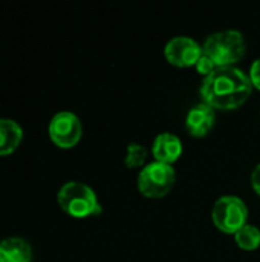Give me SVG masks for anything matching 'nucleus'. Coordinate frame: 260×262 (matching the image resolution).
I'll list each match as a JSON object with an SVG mask.
<instances>
[{
	"mask_svg": "<svg viewBox=\"0 0 260 262\" xmlns=\"http://www.w3.org/2000/svg\"><path fill=\"white\" fill-rule=\"evenodd\" d=\"M253 92L250 77L236 66L218 68L204 78L201 97L205 104L219 111H234L247 103Z\"/></svg>",
	"mask_w": 260,
	"mask_h": 262,
	"instance_id": "1",
	"label": "nucleus"
},
{
	"mask_svg": "<svg viewBox=\"0 0 260 262\" xmlns=\"http://www.w3.org/2000/svg\"><path fill=\"white\" fill-rule=\"evenodd\" d=\"M202 49L218 68H230L236 66V63L244 58L247 46L244 35L239 31L227 29L208 35Z\"/></svg>",
	"mask_w": 260,
	"mask_h": 262,
	"instance_id": "2",
	"label": "nucleus"
},
{
	"mask_svg": "<svg viewBox=\"0 0 260 262\" xmlns=\"http://www.w3.org/2000/svg\"><path fill=\"white\" fill-rule=\"evenodd\" d=\"M60 209L72 218H89L101 213V206L95 192L83 183L69 181L57 195Z\"/></svg>",
	"mask_w": 260,
	"mask_h": 262,
	"instance_id": "3",
	"label": "nucleus"
},
{
	"mask_svg": "<svg viewBox=\"0 0 260 262\" xmlns=\"http://www.w3.org/2000/svg\"><path fill=\"white\" fill-rule=\"evenodd\" d=\"M176 183V172L173 166L152 161L143 167L138 175V190L143 196L150 200L164 198Z\"/></svg>",
	"mask_w": 260,
	"mask_h": 262,
	"instance_id": "4",
	"label": "nucleus"
},
{
	"mask_svg": "<svg viewBox=\"0 0 260 262\" xmlns=\"http://www.w3.org/2000/svg\"><path fill=\"white\" fill-rule=\"evenodd\" d=\"M211 220L222 233L236 235L244 226H247L248 207L239 196L227 195L215 203Z\"/></svg>",
	"mask_w": 260,
	"mask_h": 262,
	"instance_id": "5",
	"label": "nucleus"
},
{
	"mask_svg": "<svg viewBox=\"0 0 260 262\" xmlns=\"http://www.w3.org/2000/svg\"><path fill=\"white\" fill-rule=\"evenodd\" d=\"M81 135H83V126L75 114L69 111H63L52 117L49 123V137L57 147L72 149L78 144Z\"/></svg>",
	"mask_w": 260,
	"mask_h": 262,
	"instance_id": "6",
	"label": "nucleus"
},
{
	"mask_svg": "<svg viewBox=\"0 0 260 262\" xmlns=\"http://www.w3.org/2000/svg\"><path fill=\"white\" fill-rule=\"evenodd\" d=\"M202 54V46L192 37L185 35L173 37L164 48L166 60L176 68H195Z\"/></svg>",
	"mask_w": 260,
	"mask_h": 262,
	"instance_id": "7",
	"label": "nucleus"
},
{
	"mask_svg": "<svg viewBox=\"0 0 260 262\" xmlns=\"http://www.w3.org/2000/svg\"><path fill=\"white\" fill-rule=\"evenodd\" d=\"M215 109L205 103L193 106L185 117V129L195 138L205 137L215 124Z\"/></svg>",
	"mask_w": 260,
	"mask_h": 262,
	"instance_id": "8",
	"label": "nucleus"
},
{
	"mask_svg": "<svg viewBox=\"0 0 260 262\" xmlns=\"http://www.w3.org/2000/svg\"><path fill=\"white\" fill-rule=\"evenodd\" d=\"M152 155L155 161L173 166V163H176L182 155V143L175 134L162 132L153 140Z\"/></svg>",
	"mask_w": 260,
	"mask_h": 262,
	"instance_id": "9",
	"label": "nucleus"
},
{
	"mask_svg": "<svg viewBox=\"0 0 260 262\" xmlns=\"http://www.w3.org/2000/svg\"><path fill=\"white\" fill-rule=\"evenodd\" d=\"M32 249L23 238H6L0 243V262H31Z\"/></svg>",
	"mask_w": 260,
	"mask_h": 262,
	"instance_id": "10",
	"label": "nucleus"
},
{
	"mask_svg": "<svg viewBox=\"0 0 260 262\" xmlns=\"http://www.w3.org/2000/svg\"><path fill=\"white\" fill-rule=\"evenodd\" d=\"M23 140V129L9 118H0V157L11 155Z\"/></svg>",
	"mask_w": 260,
	"mask_h": 262,
	"instance_id": "11",
	"label": "nucleus"
},
{
	"mask_svg": "<svg viewBox=\"0 0 260 262\" xmlns=\"http://www.w3.org/2000/svg\"><path fill=\"white\" fill-rule=\"evenodd\" d=\"M234 241L238 247L245 252L257 250L260 247V230L256 226L247 224L234 235Z\"/></svg>",
	"mask_w": 260,
	"mask_h": 262,
	"instance_id": "12",
	"label": "nucleus"
},
{
	"mask_svg": "<svg viewBox=\"0 0 260 262\" xmlns=\"http://www.w3.org/2000/svg\"><path fill=\"white\" fill-rule=\"evenodd\" d=\"M147 157H149V150L143 144L132 143V144H129V147L126 150L124 164L129 169H138L141 166H147L146 164Z\"/></svg>",
	"mask_w": 260,
	"mask_h": 262,
	"instance_id": "13",
	"label": "nucleus"
},
{
	"mask_svg": "<svg viewBox=\"0 0 260 262\" xmlns=\"http://www.w3.org/2000/svg\"><path fill=\"white\" fill-rule=\"evenodd\" d=\"M195 69H196L198 74H201V75L205 78V77H208L210 74H213V72L218 69V66L215 64V61H213L208 55L202 54L201 58L198 60V63L195 64Z\"/></svg>",
	"mask_w": 260,
	"mask_h": 262,
	"instance_id": "14",
	"label": "nucleus"
},
{
	"mask_svg": "<svg viewBox=\"0 0 260 262\" xmlns=\"http://www.w3.org/2000/svg\"><path fill=\"white\" fill-rule=\"evenodd\" d=\"M248 77H250V81L253 84V89H257L260 91V58H257L251 68H250V72H248Z\"/></svg>",
	"mask_w": 260,
	"mask_h": 262,
	"instance_id": "15",
	"label": "nucleus"
},
{
	"mask_svg": "<svg viewBox=\"0 0 260 262\" xmlns=\"http://www.w3.org/2000/svg\"><path fill=\"white\" fill-rule=\"evenodd\" d=\"M251 186H253V190L260 196V164H257L251 173Z\"/></svg>",
	"mask_w": 260,
	"mask_h": 262,
	"instance_id": "16",
	"label": "nucleus"
}]
</instances>
